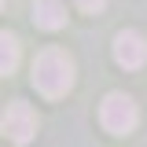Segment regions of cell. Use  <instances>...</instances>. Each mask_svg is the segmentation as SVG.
Instances as JSON below:
<instances>
[{"label":"cell","mask_w":147,"mask_h":147,"mask_svg":"<svg viewBox=\"0 0 147 147\" xmlns=\"http://www.w3.org/2000/svg\"><path fill=\"white\" fill-rule=\"evenodd\" d=\"M0 129H4V136L11 140V144L18 147H26L30 140H33V132H37V114L30 103H7V110H4V118H0Z\"/></svg>","instance_id":"3"},{"label":"cell","mask_w":147,"mask_h":147,"mask_svg":"<svg viewBox=\"0 0 147 147\" xmlns=\"http://www.w3.org/2000/svg\"><path fill=\"white\" fill-rule=\"evenodd\" d=\"M0 4H4V0H0Z\"/></svg>","instance_id":"8"},{"label":"cell","mask_w":147,"mask_h":147,"mask_svg":"<svg viewBox=\"0 0 147 147\" xmlns=\"http://www.w3.org/2000/svg\"><path fill=\"white\" fill-rule=\"evenodd\" d=\"M33 88L48 99H59L74 88V59L63 48H44L33 59Z\"/></svg>","instance_id":"1"},{"label":"cell","mask_w":147,"mask_h":147,"mask_svg":"<svg viewBox=\"0 0 147 147\" xmlns=\"http://www.w3.org/2000/svg\"><path fill=\"white\" fill-rule=\"evenodd\" d=\"M114 59H118V66H125V70H140L144 59H147L144 37L136 33V30H121V33L114 37Z\"/></svg>","instance_id":"4"},{"label":"cell","mask_w":147,"mask_h":147,"mask_svg":"<svg viewBox=\"0 0 147 147\" xmlns=\"http://www.w3.org/2000/svg\"><path fill=\"white\" fill-rule=\"evenodd\" d=\"M77 7H81V11H88V15H96V11H103V7H107V0H77Z\"/></svg>","instance_id":"7"},{"label":"cell","mask_w":147,"mask_h":147,"mask_svg":"<svg viewBox=\"0 0 147 147\" xmlns=\"http://www.w3.org/2000/svg\"><path fill=\"white\" fill-rule=\"evenodd\" d=\"M136 121H140V110H136V103H132V96H125V92H110L107 99L99 103V125L107 129L110 136L132 132Z\"/></svg>","instance_id":"2"},{"label":"cell","mask_w":147,"mask_h":147,"mask_svg":"<svg viewBox=\"0 0 147 147\" xmlns=\"http://www.w3.org/2000/svg\"><path fill=\"white\" fill-rule=\"evenodd\" d=\"M33 22H37V30H63L66 26V4L63 0H37Z\"/></svg>","instance_id":"5"},{"label":"cell","mask_w":147,"mask_h":147,"mask_svg":"<svg viewBox=\"0 0 147 147\" xmlns=\"http://www.w3.org/2000/svg\"><path fill=\"white\" fill-rule=\"evenodd\" d=\"M15 66H18V40L0 30V77H7Z\"/></svg>","instance_id":"6"}]
</instances>
